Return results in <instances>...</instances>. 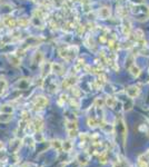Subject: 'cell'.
<instances>
[{
    "mask_svg": "<svg viewBox=\"0 0 149 167\" xmlns=\"http://www.w3.org/2000/svg\"><path fill=\"white\" fill-rule=\"evenodd\" d=\"M140 94V88H139L138 86H129L128 88L126 89V95L128 96L130 99H135L137 98Z\"/></svg>",
    "mask_w": 149,
    "mask_h": 167,
    "instance_id": "6da1fadb",
    "label": "cell"
},
{
    "mask_svg": "<svg viewBox=\"0 0 149 167\" xmlns=\"http://www.w3.org/2000/svg\"><path fill=\"white\" fill-rule=\"evenodd\" d=\"M48 104V99L44 96H38L35 99V107L36 108H44Z\"/></svg>",
    "mask_w": 149,
    "mask_h": 167,
    "instance_id": "7a4b0ae2",
    "label": "cell"
},
{
    "mask_svg": "<svg viewBox=\"0 0 149 167\" xmlns=\"http://www.w3.org/2000/svg\"><path fill=\"white\" fill-rule=\"evenodd\" d=\"M99 17L102 18V19H107V18L110 17V15H111V11H110V8H108V7H102L99 9Z\"/></svg>",
    "mask_w": 149,
    "mask_h": 167,
    "instance_id": "3957f363",
    "label": "cell"
},
{
    "mask_svg": "<svg viewBox=\"0 0 149 167\" xmlns=\"http://www.w3.org/2000/svg\"><path fill=\"white\" fill-rule=\"evenodd\" d=\"M77 160H78L83 166H85V165H87L88 162H89V154H87V153L79 154L78 157H77Z\"/></svg>",
    "mask_w": 149,
    "mask_h": 167,
    "instance_id": "277c9868",
    "label": "cell"
},
{
    "mask_svg": "<svg viewBox=\"0 0 149 167\" xmlns=\"http://www.w3.org/2000/svg\"><path fill=\"white\" fill-rule=\"evenodd\" d=\"M105 104L109 107V108H115V106L117 104V99L112 97V96H107V98L105 99Z\"/></svg>",
    "mask_w": 149,
    "mask_h": 167,
    "instance_id": "5b68a950",
    "label": "cell"
},
{
    "mask_svg": "<svg viewBox=\"0 0 149 167\" xmlns=\"http://www.w3.org/2000/svg\"><path fill=\"white\" fill-rule=\"evenodd\" d=\"M4 24L6 25L7 27H9V28H15L16 26H17V21L15 20L14 18H11V17H5Z\"/></svg>",
    "mask_w": 149,
    "mask_h": 167,
    "instance_id": "8992f818",
    "label": "cell"
},
{
    "mask_svg": "<svg viewBox=\"0 0 149 167\" xmlns=\"http://www.w3.org/2000/svg\"><path fill=\"white\" fill-rule=\"evenodd\" d=\"M129 72H130V74L136 78V77H138V76L140 75V72H141V70H140V68H139L136 64H132V65L129 67Z\"/></svg>",
    "mask_w": 149,
    "mask_h": 167,
    "instance_id": "52a82bcc",
    "label": "cell"
},
{
    "mask_svg": "<svg viewBox=\"0 0 149 167\" xmlns=\"http://www.w3.org/2000/svg\"><path fill=\"white\" fill-rule=\"evenodd\" d=\"M34 128H35L36 132H40L42 128V125H44V123H42V119L40 118V117H37L35 120H34Z\"/></svg>",
    "mask_w": 149,
    "mask_h": 167,
    "instance_id": "ba28073f",
    "label": "cell"
},
{
    "mask_svg": "<svg viewBox=\"0 0 149 167\" xmlns=\"http://www.w3.org/2000/svg\"><path fill=\"white\" fill-rule=\"evenodd\" d=\"M51 72H53L55 74H58V75H61L63 72V66L59 65V64H51Z\"/></svg>",
    "mask_w": 149,
    "mask_h": 167,
    "instance_id": "9c48e42d",
    "label": "cell"
},
{
    "mask_svg": "<svg viewBox=\"0 0 149 167\" xmlns=\"http://www.w3.org/2000/svg\"><path fill=\"white\" fill-rule=\"evenodd\" d=\"M0 113L4 114H12L14 113V108L10 105H2L0 107Z\"/></svg>",
    "mask_w": 149,
    "mask_h": 167,
    "instance_id": "30bf717a",
    "label": "cell"
},
{
    "mask_svg": "<svg viewBox=\"0 0 149 167\" xmlns=\"http://www.w3.org/2000/svg\"><path fill=\"white\" fill-rule=\"evenodd\" d=\"M73 143L70 140H66V142H63V145H61V149H63L65 152H70L73 149Z\"/></svg>",
    "mask_w": 149,
    "mask_h": 167,
    "instance_id": "8fae6325",
    "label": "cell"
},
{
    "mask_svg": "<svg viewBox=\"0 0 149 167\" xmlns=\"http://www.w3.org/2000/svg\"><path fill=\"white\" fill-rule=\"evenodd\" d=\"M11 119H12V116H11V114L0 113V122H2V123H9Z\"/></svg>",
    "mask_w": 149,
    "mask_h": 167,
    "instance_id": "7c38bea8",
    "label": "cell"
},
{
    "mask_svg": "<svg viewBox=\"0 0 149 167\" xmlns=\"http://www.w3.org/2000/svg\"><path fill=\"white\" fill-rule=\"evenodd\" d=\"M66 128H67V130H73V129H75V130H77V123L76 122H73V120H67L66 122Z\"/></svg>",
    "mask_w": 149,
    "mask_h": 167,
    "instance_id": "4fadbf2b",
    "label": "cell"
},
{
    "mask_svg": "<svg viewBox=\"0 0 149 167\" xmlns=\"http://www.w3.org/2000/svg\"><path fill=\"white\" fill-rule=\"evenodd\" d=\"M61 145H63V142H61V140H59V139H55V140H52L51 142V146L53 147L55 149L60 150L61 149Z\"/></svg>",
    "mask_w": 149,
    "mask_h": 167,
    "instance_id": "5bb4252c",
    "label": "cell"
},
{
    "mask_svg": "<svg viewBox=\"0 0 149 167\" xmlns=\"http://www.w3.org/2000/svg\"><path fill=\"white\" fill-rule=\"evenodd\" d=\"M130 24L129 22H125V24L122 25V31H124V34L126 35V36H129V34H130Z\"/></svg>",
    "mask_w": 149,
    "mask_h": 167,
    "instance_id": "9a60e30c",
    "label": "cell"
},
{
    "mask_svg": "<svg viewBox=\"0 0 149 167\" xmlns=\"http://www.w3.org/2000/svg\"><path fill=\"white\" fill-rule=\"evenodd\" d=\"M99 160H100L101 164H106L108 160V156H107V153L106 152H104V153H101L100 155H99Z\"/></svg>",
    "mask_w": 149,
    "mask_h": 167,
    "instance_id": "2e32d148",
    "label": "cell"
},
{
    "mask_svg": "<svg viewBox=\"0 0 149 167\" xmlns=\"http://www.w3.org/2000/svg\"><path fill=\"white\" fill-rule=\"evenodd\" d=\"M6 88H7V82L5 79H0V94H2Z\"/></svg>",
    "mask_w": 149,
    "mask_h": 167,
    "instance_id": "e0dca14e",
    "label": "cell"
},
{
    "mask_svg": "<svg viewBox=\"0 0 149 167\" xmlns=\"http://www.w3.org/2000/svg\"><path fill=\"white\" fill-rule=\"evenodd\" d=\"M87 124H88V126L91 127V128H95V127L97 126V122H96V119L95 118H88L87 119Z\"/></svg>",
    "mask_w": 149,
    "mask_h": 167,
    "instance_id": "ac0fdd59",
    "label": "cell"
},
{
    "mask_svg": "<svg viewBox=\"0 0 149 167\" xmlns=\"http://www.w3.org/2000/svg\"><path fill=\"white\" fill-rule=\"evenodd\" d=\"M18 24H19V26L24 27V26H27V25L29 24V20H28V19H24V18H21V19L18 20Z\"/></svg>",
    "mask_w": 149,
    "mask_h": 167,
    "instance_id": "d6986e66",
    "label": "cell"
},
{
    "mask_svg": "<svg viewBox=\"0 0 149 167\" xmlns=\"http://www.w3.org/2000/svg\"><path fill=\"white\" fill-rule=\"evenodd\" d=\"M4 147H5V145H4V143L0 140V150H2L4 149Z\"/></svg>",
    "mask_w": 149,
    "mask_h": 167,
    "instance_id": "ffe728a7",
    "label": "cell"
},
{
    "mask_svg": "<svg viewBox=\"0 0 149 167\" xmlns=\"http://www.w3.org/2000/svg\"><path fill=\"white\" fill-rule=\"evenodd\" d=\"M147 133H148V136H149V129H148V132H147Z\"/></svg>",
    "mask_w": 149,
    "mask_h": 167,
    "instance_id": "44dd1931",
    "label": "cell"
}]
</instances>
